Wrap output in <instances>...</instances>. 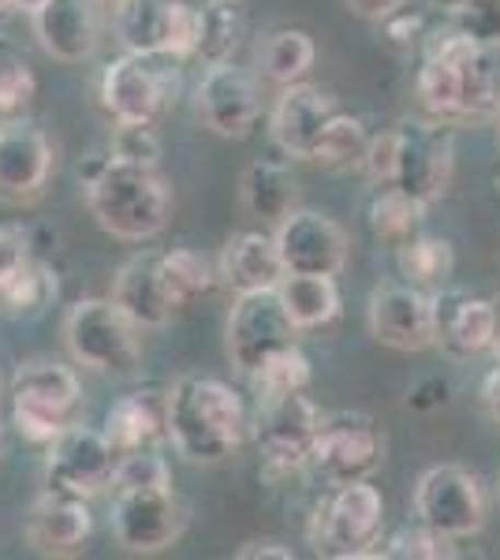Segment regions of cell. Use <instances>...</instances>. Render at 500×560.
Here are the masks:
<instances>
[{"instance_id": "cell-1", "label": "cell", "mask_w": 500, "mask_h": 560, "mask_svg": "<svg viewBox=\"0 0 500 560\" xmlns=\"http://www.w3.org/2000/svg\"><path fill=\"white\" fill-rule=\"evenodd\" d=\"M415 97L426 116L449 124V128L500 116V68L493 49L467 38L452 23L426 34Z\"/></svg>"}, {"instance_id": "cell-2", "label": "cell", "mask_w": 500, "mask_h": 560, "mask_svg": "<svg viewBox=\"0 0 500 560\" xmlns=\"http://www.w3.org/2000/svg\"><path fill=\"white\" fill-rule=\"evenodd\" d=\"M79 179H83L90 217L113 240L147 243L165 232L172 195L158 165H139V161H124L116 153H102L79 168Z\"/></svg>"}, {"instance_id": "cell-3", "label": "cell", "mask_w": 500, "mask_h": 560, "mask_svg": "<svg viewBox=\"0 0 500 560\" xmlns=\"http://www.w3.org/2000/svg\"><path fill=\"white\" fill-rule=\"evenodd\" d=\"M247 408L229 382L187 374L168 388L165 438L187 464H221L247 438Z\"/></svg>"}, {"instance_id": "cell-4", "label": "cell", "mask_w": 500, "mask_h": 560, "mask_svg": "<svg viewBox=\"0 0 500 560\" xmlns=\"http://www.w3.org/2000/svg\"><path fill=\"white\" fill-rule=\"evenodd\" d=\"M184 60L172 52H131L102 71V108L116 124H161L184 90Z\"/></svg>"}, {"instance_id": "cell-5", "label": "cell", "mask_w": 500, "mask_h": 560, "mask_svg": "<svg viewBox=\"0 0 500 560\" xmlns=\"http://www.w3.org/2000/svg\"><path fill=\"white\" fill-rule=\"evenodd\" d=\"M12 422L31 445H49L57 433L83 422V382L57 359H31L12 377Z\"/></svg>"}, {"instance_id": "cell-6", "label": "cell", "mask_w": 500, "mask_h": 560, "mask_svg": "<svg viewBox=\"0 0 500 560\" xmlns=\"http://www.w3.org/2000/svg\"><path fill=\"white\" fill-rule=\"evenodd\" d=\"M311 546L314 553L333 560H362L374 553L377 538L385 535V497L370 478L336 482L333 493L317 501L311 516Z\"/></svg>"}, {"instance_id": "cell-7", "label": "cell", "mask_w": 500, "mask_h": 560, "mask_svg": "<svg viewBox=\"0 0 500 560\" xmlns=\"http://www.w3.org/2000/svg\"><path fill=\"white\" fill-rule=\"evenodd\" d=\"M139 332V325L113 300H79L63 318V345H68L71 359L94 374H135L142 363Z\"/></svg>"}, {"instance_id": "cell-8", "label": "cell", "mask_w": 500, "mask_h": 560, "mask_svg": "<svg viewBox=\"0 0 500 560\" xmlns=\"http://www.w3.org/2000/svg\"><path fill=\"white\" fill-rule=\"evenodd\" d=\"M396 158L388 184L418 198L422 206L441 202L456 168V142L452 128L433 116H399L396 120Z\"/></svg>"}, {"instance_id": "cell-9", "label": "cell", "mask_w": 500, "mask_h": 560, "mask_svg": "<svg viewBox=\"0 0 500 560\" xmlns=\"http://www.w3.org/2000/svg\"><path fill=\"white\" fill-rule=\"evenodd\" d=\"M322 427V411L306 393L266 396L254 408V448L269 475H295L311 467L314 438Z\"/></svg>"}, {"instance_id": "cell-10", "label": "cell", "mask_w": 500, "mask_h": 560, "mask_svg": "<svg viewBox=\"0 0 500 560\" xmlns=\"http://www.w3.org/2000/svg\"><path fill=\"white\" fill-rule=\"evenodd\" d=\"M108 527L127 553H165L184 535L187 504L172 486H116L108 504Z\"/></svg>"}, {"instance_id": "cell-11", "label": "cell", "mask_w": 500, "mask_h": 560, "mask_svg": "<svg viewBox=\"0 0 500 560\" xmlns=\"http://www.w3.org/2000/svg\"><path fill=\"white\" fill-rule=\"evenodd\" d=\"M120 448L108 441L105 430L75 422L45 445V486L79 497H97L116 486Z\"/></svg>"}, {"instance_id": "cell-12", "label": "cell", "mask_w": 500, "mask_h": 560, "mask_svg": "<svg viewBox=\"0 0 500 560\" xmlns=\"http://www.w3.org/2000/svg\"><path fill=\"white\" fill-rule=\"evenodd\" d=\"M385 459V438L374 415L367 411H333L322 415L314 438L311 467L325 482H354L370 478Z\"/></svg>"}, {"instance_id": "cell-13", "label": "cell", "mask_w": 500, "mask_h": 560, "mask_svg": "<svg viewBox=\"0 0 500 560\" xmlns=\"http://www.w3.org/2000/svg\"><path fill=\"white\" fill-rule=\"evenodd\" d=\"M481 482L460 464H438L415 482V520L449 538H475L486 527Z\"/></svg>"}, {"instance_id": "cell-14", "label": "cell", "mask_w": 500, "mask_h": 560, "mask_svg": "<svg viewBox=\"0 0 500 560\" xmlns=\"http://www.w3.org/2000/svg\"><path fill=\"white\" fill-rule=\"evenodd\" d=\"M299 329L288 318L284 303H280L277 288H261V292L235 295L229 311V359L240 374H254L272 351L295 345Z\"/></svg>"}, {"instance_id": "cell-15", "label": "cell", "mask_w": 500, "mask_h": 560, "mask_svg": "<svg viewBox=\"0 0 500 560\" xmlns=\"http://www.w3.org/2000/svg\"><path fill=\"white\" fill-rule=\"evenodd\" d=\"M195 113L221 139H247L261 116V86L251 68H240L235 60L206 65V75L195 90Z\"/></svg>"}, {"instance_id": "cell-16", "label": "cell", "mask_w": 500, "mask_h": 560, "mask_svg": "<svg viewBox=\"0 0 500 560\" xmlns=\"http://www.w3.org/2000/svg\"><path fill=\"white\" fill-rule=\"evenodd\" d=\"M367 325L381 348H433V292L418 284H377L367 303Z\"/></svg>"}, {"instance_id": "cell-17", "label": "cell", "mask_w": 500, "mask_h": 560, "mask_svg": "<svg viewBox=\"0 0 500 560\" xmlns=\"http://www.w3.org/2000/svg\"><path fill=\"white\" fill-rule=\"evenodd\" d=\"M288 273H322L336 277L348 266V232L329 213L292 210L272 229Z\"/></svg>"}, {"instance_id": "cell-18", "label": "cell", "mask_w": 500, "mask_h": 560, "mask_svg": "<svg viewBox=\"0 0 500 560\" xmlns=\"http://www.w3.org/2000/svg\"><path fill=\"white\" fill-rule=\"evenodd\" d=\"M120 311L131 318L139 329H161L184 311L176 288L165 273V261L158 250H142L131 255L116 269L113 277V295H108Z\"/></svg>"}, {"instance_id": "cell-19", "label": "cell", "mask_w": 500, "mask_h": 560, "mask_svg": "<svg viewBox=\"0 0 500 560\" xmlns=\"http://www.w3.org/2000/svg\"><path fill=\"white\" fill-rule=\"evenodd\" d=\"M53 176V142L38 124L12 120L0 124V198L31 202L45 191Z\"/></svg>"}, {"instance_id": "cell-20", "label": "cell", "mask_w": 500, "mask_h": 560, "mask_svg": "<svg viewBox=\"0 0 500 560\" xmlns=\"http://www.w3.org/2000/svg\"><path fill=\"white\" fill-rule=\"evenodd\" d=\"M90 530H94V512H90V497L63 493L45 486V493L26 512V546L42 557H75L86 546Z\"/></svg>"}, {"instance_id": "cell-21", "label": "cell", "mask_w": 500, "mask_h": 560, "mask_svg": "<svg viewBox=\"0 0 500 560\" xmlns=\"http://www.w3.org/2000/svg\"><path fill=\"white\" fill-rule=\"evenodd\" d=\"M34 38L60 65H83L102 42L97 0H42L31 12Z\"/></svg>"}, {"instance_id": "cell-22", "label": "cell", "mask_w": 500, "mask_h": 560, "mask_svg": "<svg viewBox=\"0 0 500 560\" xmlns=\"http://www.w3.org/2000/svg\"><path fill=\"white\" fill-rule=\"evenodd\" d=\"M336 113L340 108H336L333 97L322 86H311L303 79V83L280 86L277 105L269 113V135L288 158L311 161L317 139H322V131L329 128Z\"/></svg>"}, {"instance_id": "cell-23", "label": "cell", "mask_w": 500, "mask_h": 560, "mask_svg": "<svg viewBox=\"0 0 500 560\" xmlns=\"http://www.w3.org/2000/svg\"><path fill=\"white\" fill-rule=\"evenodd\" d=\"M433 345L452 359L481 355L493 345V300L438 288L433 292Z\"/></svg>"}, {"instance_id": "cell-24", "label": "cell", "mask_w": 500, "mask_h": 560, "mask_svg": "<svg viewBox=\"0 0 500 560\" xmlns=\"http://www.w3.org/2000/svg\"><path fill=\"white\" fill-rule=\"evenodd\" d=\"M224 284L235 295L243 292H261V288H277L284 280V258H280L277 236L261 229L235 232L221 250V266H217Z\"/></svg>"}, {"instance_id": "cell-25", "label": "cell", "mask_w": 500, "mask_h": 560, "mask_svg": "<svg viewBox=\"0 0 500 560\" xmlns=\"http://www.w3.org/2000/svg\"><path fill=\"white\" fill-rule=\"evenodd\" d=\"M240 198L251 217H258L261 224H272V229H277L288 213L299 210V179L292 168L280 165V161L258 158L243 168Z\"/></svg>"}, {"instance_id": "cell-26", "label": "cell", "mask_w": 500, "mask_h": 560, "mask_svg": "<svg viewBox=\"0 0 500 560\" xmlns=\"http://www.w3.org/2000/svg\"><path fill=\"white\" fill-rule=\"evenodd\" d=\"M165 404L168 393H127L105 411V433L120 453L150 448L165 441Z\"/></svg>"}, {"instance_id": "cell-27", "label": "cell", "mask_w": 500, "mask_h": 560, "mask_svg": "<svg viewBox=\"0 0 500 560\" xmlns=\"http://www.w3.org/2000/svg\"><path fill=\"white\" fill-rule=\"evenodd\" d=\"M277 295L299 332L322 329V325L340 318V288H336V277L284 273V280L277 284Z\"/></svg>"}, {"instance_id": "cell-28", "label": "cell", "mask_w": 500, "mask_h": 560, "mask_svg": "<svg viewBox=\"0 0 500 560\" xmlns=\"http://www.w3.org/2000/svg\"><path fill=\"white\" fill-rule=\"evenodd\" d=\"M426 210H430V206H422L418 198L399 191V187L377 184V191L370 195V202H367V229L381 247H388L396 255L407 240L422 232Z\"/></svg>"}, {"instance_id": "cell-29", "label": "cell", "mask_w": 500, "mask_h": 560, "mask_svg": "<svg viewBox=\"0 0 500 560\" xmlns=\"http://www.w3.org/2000/svg\"><path fill=\"white\" fill-rule=\"evenodd\" d=\"M172 0H113V26L124 49L165 52Z\"/></svg>"}, {"instance_id": "cell-30", "label": "cell", "mask_w": 500, "mask_h": 560, "mask_svg": "<svg viewBox=\"0 0 500 560\" xmlns=\"http://www.w3.org/2000/svg\"><path fill=\"white\" fill-rule=\"evenodd\" d=\"M314 38L299 26H280L272 31L258 49V65H261V75L269 79L272 86H292V83H303L314 68Z\"/></svg>"}, {"instance_id": "cell-31", "label": "cell", "mask_w": 500, "mask_h": 560, "mask_svg": "<svg viewBox=\"0 0 500 560\" xmlns=\"http://www.w3.org/2000/svg\"><path fill=\"white\" fill-rule=\"evenodd\" d=\"M370 139L374 131L367 128L362 116H351V113H336L329 120V128L322 131L314 147V165L329 168V173H348V168H362L367 161V150H370Z\"/></svg>"}, {"instance_id": "cell-32", "label": "cell", "mask_w": 500, "mask_h": 560, "mask_svg": "<svg viewBox=\"0 0 500 560\" xmlns=\"http://www.w3.org/2000/svg\"><path fill=\"white\" fill-rule=\"evenodd\" d=\"M399 273L407 277V284H418L426 292L433 288H444V280L456 269V250L444 236H430V232H418L396 250Z\"/></svg>"}, {"instance_id": "cell-33", "label": "cell", "mask_w": 500, "mask_h": 560, "mask_svg": "<svg viewBox=\"0 0 500 560\" xmlns=\"http://www.w3.org/2000/svg\"><path fill=\"white\" fill-rule=\"evenodd\" d=\"M243 42V15L240 8L229 0H209L202 8V23H198V49L195 57H202L206 65H221L232 60L235 49Z\"/></svg>"}, {"instance_id": "cell-34", "label": "cell", "mask_w": 500, "mask_h": 560, "mask_svg": "<svg viewBox=\"0 0 500 560\" xmlns=\"http://www.w3.org/2000/svg\"><path fill=\"white\" fill-rule=\"evenodd\" d=\"M311 377H314L311 359L303 355L299 345H288V348L272 351L266 363L254 370L251 385H254V393H258V400H266V396L306 393V388H311Z\"/></svg>"}, {"instance_id": "cell-35", "label": "cell", "mask_w": 500, "mask_h": 560, "mask_svg": "<svg viewBox=\"0 0 500 560\" xmlns=\"http://www.w3.org/2000/svg\"><path fill=\"white\" fill-rule=\"evenodd\" d=\"M452 541L449 535H441V530L426 527L422 520L415 523H404V527L388 530V535L377 538L374 546V560H441V557H452Z\"/></svg>"}, {"instance_id": "cell-36", "label": "cell", "mask_w": 500, "mask_h": 560, "mask_svg": "<svg viewBox=\"0 0 500 560\" xmlns=\"http://www.w3.org/2000/svg\"><path fill=\"white\" fill-rule=\"evenodd\" d=\"M161 261H165V273L172 280V288H176L179 303L190 306L195 300H202L209 288L217 284V269L213 261H209L202 250L195 247H172V250H161Z\"/></svg>"}, {"instance_id": "cell-37", "label": "cell", "mask_w": 500, "mask_h": 560, "mask_svg": "<svg viewBox=\"0 0 500 560\" xmlns=\"http://www.w3.org/2000/svg\"><path fill=\"white\" fill-rule=\"evenodd\" d=\"M34 94H38V79L31 60L12 42L0 38V120L20 116L34 102Z\"/></svg>"}, {"instance_id": "cell-38", "label": "cell", "mask_w": 500, "mask_h": 560, "mask_svg": "<svg viewBox=\"0 0 500 560\" xmlns=\"http://www.w3.org/2000/svg\"><path fill=\"white\" fill-rule=\"evenodd\" d=\"M57 292H60L57 273H53L45 261H34V266L0 295V311L12 314V318H34V314H42L45 306L57 300Z\"/></svg>"}, {"instance_id": "cell-39", "label": "cell", "mask_w": 500, "mask_h": 560, "mask_svg": "<svg viewBox=\"0 0 500 560\" xmlns=\"http://www.w3.org/2000/svg\"><path fill=\"white\" fill-rule=\"evenodd\" d=\"M444 20L486 49H500V0H463Z\"/></svg>"}, {"instance_id": "cell-40", "label": "cell", "mask_w": 500, "mask_h": 560, "mask_svg": "<svg viewBox=\"0 0 500 560\" xmlns=\"http://www.w3.org/2000/svg\"><path fill=\"white\" fill-rule=\"evenodd\" d=\"M34 243L23 224H0V295L34 266Z\"/></svg>"}, {"instance_id": "cell-41", "label": "cell", "mask_w": 500, "mask_h": 560, "mask_svg": "<svg viewBox=\"0 0 500 560\" xmlns=\"http://www.w3.org/2000/svg\"><path fill=\"white\" fill-rule=\"evenodd\" d=\"M116 486H172L168 459L158 453V445L120 453V467H116Z\"/></svg>"}, {"instance_id": "cell-42", "label": "cell", "mask_w": 500, "mask_h": 560, "mask_svg": "<svg viewBox=\"0 0 500 560\" xmlns=\"http://www.w3.org/2000/svg\"><path fill=\"white\" fill-rule=\"evenodd\" d=\"M124 161H139V165H158L161 158V135L158 124H116L113 150Z\"/></svg>"}, {"instance_id": "cell-43", "label": "cell", "mask_w": 500, "mask_h": 560, "mask_svg": "<svg viewBox=\"0 0 500 560\" xmlns=\"http://www.w3.org/2000/svg\"><path fill=\"white\" fill-rule=\"evenodd\" d=\"M393 158H396L393 128L374 131L370 150H367V161H362V173H367V179H374V184H388V179H393Z\"/></svg>"}, {"instance_id": "cell-44", "label": "cell", "mask_w": 500, "mask_h": 560, "mask_svg": "<svg viewBox=\"0 0 500 560\" xmlns=\"http://www.w3.org/2000/svg\"><path fill=\"white\" fill-rule=\"evenodd\" d=\"M381 26H385V38L396 45V49H415V45L426 42V23L418 12H407V8H399V12H393L388 20H381Z\"/></svg>"}, {"instance_id": "cell-45", "label": "cell", "mask_w": 500, "mask_h": 560, "mask_svg": "<svg viewBox=\"0 0 500 560\" xmlns=\"http://www.w3.org/2000/svg\"><path fill=\"white\" fill-rule=\"evenodd\" d=\"M407 404H411L415 411H433V408H441V404H449V388H444L441 377H426V382H418L411 388Z\"/></svg>"}, {"instance_id": "cell-46", "label": "cell", "mask_w": 500, "mask_h": 560, "mask_svg": "<svg viewBox=\"0 0 500 560\" xmlns=\"http://www.w3.org/2000/svg\"><path fill=\"white\" fill-rule=\"evenodd\" d=\"M344 4H348L359 20L381 23V20H388L393 12H399V8H404V0H344Z\"/></svg>"}, {"instance_id": "cell-47", "label": "cell", "mask_w": 500, "mask_h": 560, "mask_svg": "<svg viewBox=\"0 0 500 560\" xmlns=\"http://www.w3.org/2000/svg\"><path fill=\"white\" fill-rule=\"evenodd\" d=\"M240 560H261V557H277V560H295V549H288V546H280V541H247V546L235 553Z\"/></svg>"}, {"instance_id": "cell-48", "label": "cell", "mask_w": 500, "mask_h": 560, "mask_svg": "<svg viewBox=\"0 0 500 560\" xmlns=\"http://www.w3.org/2000/svg\"><path fill=\"white\" fill-rule=\"evenodd\" d=\"M481 408H486L489 419L500 427V363L489 370L486 382H481Z\"/></svg>"}, {"instance_id": "cell-49", "label": "cell", "mask_w": 500, "mask_h": 560, "mask_svg": "<svg viewBox=\"0 0 500 560\" xmlns=\"http://www.w3.org/2000/svg\"><path fill=\"white\" fill-rule=\"evenodd\" d=\"M489 351H493L497 363H500V295L493 300V345H489Z\"/></svg>"}, {"instance_id": "cell-50", "label": "cell", "mask_w": 500, "mask_h": 560, "mask_svg": "<svg viewBox=\"0 0 500 560\" xmlns=\"http://www.w3.org/2000/svg\"><path fill=\"white\" fill-rule=\"evenodd\" d=\"M430 4H433V8H438V12H441V15H449V12H452V8H456V4H463V0H430Z\"/></svg>"}, {"instance_id": "cell-51", "label": "cell", "mask_w": 500, "mask_h": 560, "mask_svg": "<svg viewBox=\"0 0 500 560\" xmlns=\"http://www.w3.org/2000/svg\"><path fill=\"white\" fill-rule=\"evenodd\" d=\"M38 4H42V0H12V8H23V12H34Z\"/></svg>"}, {"instance_id": "cell-52", "label": "cell", "mask_w": 500, "mask_h": 560, "mask_svg": "<svg viewBox=\"0 0 500 560\" xmlns=\"http://www.w3.org/2000/svg\"><path fill=\"white\" fill-rule=\"evenodd\" d=\"M12 12V0H0V15H8Z\"/></svg>"}, {"instance_id": "cell-53", "label": "cell", "mask_w": 500, "mask_h": 560, "mask_svg": "<svg viewBox=\"0 0 500 560\" xmlns=\"http://www.w3.org/2000/svg\"><path fill=\"white\" fill-rule=\"evenodd\" d=\"M0 456H4V441H0Z\"/></svg>"}, {"instance_id": "cell-54", "label": "cell", "mask_w": 500, "mask_h": 560, "mask_svg": "<svg viewBox=\"0 0 500 560\" xmlns=\"http://www.w3.org/2000/svg\"><path fill=\"white\" fill-rule=\"evenodd\" d=\"M229 4H240V0H229Z\"/></svg>"}, {"instance_id": "cell-55", "label": "cell", "mask_w": 500, "mask_h": 560, "mask_svg": "<svg viewBox=\"0 0 500 560\" xmlns=\"http://www.w3.org/2000/svg\"><path fill=\"white\" fill-rule=\"evenodd\" d=\"M497 187H500V176H497Z\"/></svg>"}, {"instance_id": "cell-56", "label": "cell", "mask_w": 500, "mask_h": 560, "mask_svg": "<svg viewBox=\"0 0 500 560\" xmlns=\"http://www.w3.org/2000/svg\"><path fill=\"white\" fill-rule=\"evenodd\" d=\"M497 493H500V486H497Z\"/></svg>"}]
</instances>
